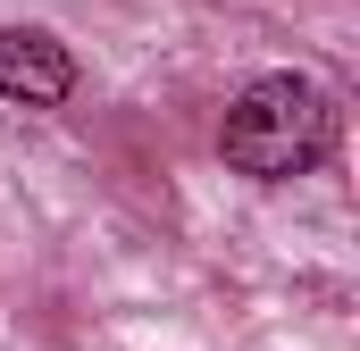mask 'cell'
<instances>
[{
  "instance_id": "cell-2",
  "label": "cell",
  "mask_w": 360,
  "mask_h": 351,
  "mask_svg": "<svg viewBox=\"0 0 360 351\" xmlns=\"http://www.w3.org/2000/svg\"><path fill=\"white\" fill-rule=\"evenodd\" d=\"M68 92H76V59H68L59 34H42V25H8V34H0V100H17V109H59Z\"/></svg>"
},
{
  "instance_id": "cell-1",
  "label": "cell",
  "mask_w": 360,
  "mask_h": 351,
  "mask_svg": "<svg viewBox=\"0 0 360 351\" xmlns=\"http://www.w3.org/2000/svg\"><path fill=\"white\" fill-rule=\"evenodd\" d=\"M335 92L310 84V76H260V84L235 92L226 126H218V151L235 176H260V184H285V176H310L327 151H335Z\"/></svg>"
}]
</instances>
